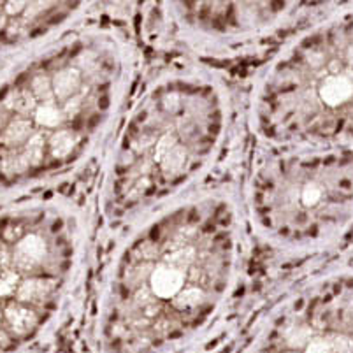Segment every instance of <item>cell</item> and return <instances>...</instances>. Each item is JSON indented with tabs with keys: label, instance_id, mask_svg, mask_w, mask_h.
<instances>
[{
	"label": "cell",
	"instance_id": "4",
	"mask_svg": "<svg viewBox=\"0 0 353 353\" xmlns=\"http://www.w3.org/2000/svg\"><path fill=\"white\" fill-rule=\"evenodd\" d=\"M252 123L272 144L353 143V12L306 30L269 63L253 90Z\"/></svg>",
	"mask_w": 353,
	"mask_h": 353
},
{
	"label": "cell",
	"instance_id": "6",
	"mask_svg": "<svg viewBox=\"0 0 353 353\" xmlns=\"http://www.w3.org/2000/svg\"><path fill=\"white\" fill-rule=\"evenodd\" d=\"M250 353H353V272L322 276L287 295Z\"/></svg>",
	"mask_w": 353,
	"mask_h": 353
},
{
	"label": "cell",
	"instance_id": "7",
	"mask_svg": "<svg viewBox=\"0 0 353 353\" xmlns=\"http://www.w3.org/2000/svg\"><path fill=\"white\" fill-rule=\"evenodd\" d=\"M176 30L192 43H234L260 35L313 8L295 2H178L169 4Z\"/></svg>",
	"mask_w": 353,
	"mask_h": 353
},
{
	"label": "cell",
	"instance_id": "1",
	"mask_svg": "<svg viewBox=\"0 0 353 353\" xmlns=\"http://www.w3.org/2000/svg\"><path fill=\"white\" fill-rule=\"evenodd\" d=\"M243 229L221 192L153 214L114 253L95 314L101 353H176L211 325L239 272Z\"/></svg>",
	"mask_w": 353,
	"mask_h": 353
},
{
	"label": "cell",
	"instance_id": "8",
	"mask_svg": "<svg viewBox=\"0 0 353 353\" xmlns=\"http://www.w3.org/2000/svg\"><path fill=\"white\" fill-rule=\"evenodd\" d=\"M83 2H2L0 41L14 44L46 34L83 12Z\"/></svg>",
	"mask_w": 353,
	"mask_h": 353
},
{
	"label": "cell",
	"instance_id": "3",
	"mask_svg": "<svg viewBox=\"0 0 353 353\" xmlns=\"http://www.w3.org/2000/svg\"><path fill=\"white\" fill-rule=\"evenodd\" d=\"M227 127L225 90L208 74L181 70L152 83L109 157L101 194L105 220H132L190 187L213 163Z\"/></svg>",
	"mask_w": 353,
	"mask_h": 353
},
{
	"label": "cell",
	"instance_id": "2",
	"mask_svg": "<svg viewBox=\"0 0 353 353\" xmlns=\"http://www.w3.org/2000/svg\"><path fill=\"white\" fill-rule=\"evenodd\" d=\"M130 78L125 41L72 32L0 94V183L74 171L97 148Z\"/></svg>",
	"mask_w": 353,
	"mask_h": 353
},
{
	"label": "cell",
	"instance_id": "5",
	"mask_svg": "<svg viewBox=\"0 0 353 353\" xmlns=\"http://www.w3.org/2000/svg\"><path fill=\"white\" fill-rule=\"evenodd\" d=\"M256 232L283 250H313L353 221V146L276 153L250 179Z\"/></svg>",
	"mask_w": 353,
	"mask_h": 353
}]
</instances>
